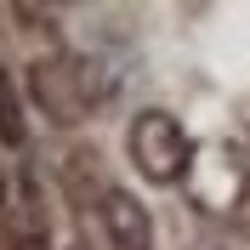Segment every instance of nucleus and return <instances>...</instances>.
Wrapping results in <instances>:
<instances>
[{"label": "nucleus", "mask_w": 250, "mask_h": 250, "mask_svg": "<svg viewBox=\"0 0 250 250\" xmlns=\"http://www.w3.org/2000/svg\"><path fill=\"white\" fill-rule=\"evenodd\" d=\"M125 154H131L137 176H148L154 188H176L193 171V137L171 108H142L125 131Z\"/></svg>", "instance_id": "nucleus-1"}, {"label": "nucleus", "mask_w": 250, "mask_h": 250, "mask_svg": "<svg viewBox=\"0 0 250 250\" xmlns=\"http://www.w3.org/2000/svg\"><path fill=\"white\" fill-rule=\"evenodd\" d=\"M29 91H34V103H40L57 125H74V120H85V114L97 108L103 85H97V68L85 57L57 51V57H40L29 68Z\"/></svg>", "instance_id": "nucleus-2"}, {"label": "nucleus", "mask_w": 250, "mask_h": 250, "mask_svg": "<svg viewBox=\"0 0 250 250\" xmlns=\"http://www.w3.org/2000/svg\"><path fill=\"white\" fill-rule=\"evenodd\" d=\"M97 216H103V239H108V250H154V222H148V205H142L137 193L103 188Z\"/></svg>", "instance_id": "nucleus-3"}, {"label": "nucleus", "mask_w": 250, "mask_h": 250, "mask_svg": "<svg viewBox=\"0 0 250 250\" xmlns=\"http://www.w3.org/2000/svg\"><path fill=\"white\" fill-rule=\"evenodd\" d=\"M23 108H17V91H12V80L0 74V142L6 148H23Z\"/></svg>", "instance_id": "nucleus-4"}, {"label": "nucleus", "mask_w": 250, "mask_h": 250, "mask_svg": "<svg viewBox=\"0 0 250 250\" xmlns=\"http://www.w3.org/2000/svg\"><path fill=\"white\" fill-rule=\"evenodd\" d=\"M12 250H51V228L40 210H29V216L12 228Z\"/></svg>", "instance_id": "nucleus-5"}, {"label": "nucleus", "mask_w": 250, "mask_h": 250, "mask_svg": "<svg viewBox=\"0 0 250 250\" xmlns=\"http://www.w3.org/2000/svg\"><path fill=\"white\" fill-rule=\"evenodd\" d=\"M0 222H6V171H0Z\"/></svg>", "instance_id": "nucleus-6"}]
</instances>
